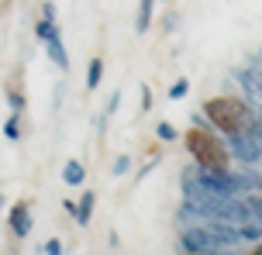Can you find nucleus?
<instances>
[{"label": "nucleus", "mask_w": 262, "mask_h": 255, "mask_svg": "<svg viewBox=\"0 0 262 255\" xmlns=\"http://www.w3.org/2000/svg\"><path fill=\"white\" fill-rule=\"evenodd\" d=\"M93 207H97V193H93V190H86V193L76 200V214H73L79 228H86V224L93 221Z\"/></svg>", "instance_id": "423d86ee"}, {"label": "nucleus", "mask_w": 262, "mask_h": 255, "mask_svg": "<svg viewBox=\"0 0 262 255\" xmlns=\"http://www.w3.org/2000/svg\"><path fill=\"white\" fill-rule=\"evenodd\" d=\"M4 138H7V142H21V114L11 110V118L4 121Z\"/></svg>", "instance_id": "9d476101"}, {"label": "nucleus", "mask_w": 262, "mask_h": 255, "mask_svg": "<svg viewBox=\"0 0 262 255\" xmlns=\"http://www.w3.org/2000/svg\"><path fill=\"white\" fill-rule=\"evenodd\" d=\"M176 25H180V17H176V14H169V17L162 21V31H176Z\"/></svg>", "instance_id": "aec40b11"}, {"label": "nucleus", "mask_w": 262, "mask_h": 255, "mask_svg": "<svg viewBox=\"0 0 262 255\" xmlns=\"http://www.w3.org/2000/svg\"><path fill=\"white\" fill-rule=\"evenodd\" d=\"M83 179H86L83 162H79V159H69L62 166V183H66V187H83Z\"/></svg>", "instance_id": "6e6552de"}, {"label": "nucleus", "mask_w": 262, "mask_h": 255, "mask_svg": "<svg viewBox=\"0 0 262 255\" xmlns=\"http://www.w3.org/2000/svg\"><path fill=\"white\" fill-rule=\"evenodd\" d=\"M7 107H11L14 114H25V110H28V97L11 86V90H7Z\"/></svg>", "instance_id": "9b49d317"}, {"label": "nucleus", "mask_w": 262, "mask_h": 255, "mask_svg": "<svg viewBox=\"0 0 262 255\" xmlns=\"http://www.w3.org/2000/svg\"><path fill=\"white\" fill-rule=\"evenodd\" d=\"M156 162H159V155H152V159H148V162H145V166H142V169H138V173H135V183H142V179H145V176H148V173H152V169H156Z\"/></svg>", "instance_id": "2eb2a0df"}, {"label": "nucleus", "mask_w": 262, "mask_h": 255, "mask_svg": "<svg viewBox=\"0 0 262 255\" xmlns=\"http://www.w3.org/2000/svg\"><path fill=\"white\" fill-rule=\"evenodd\" d=\"M128 169H131V155H118L111 166V176H128Z\"/></svg>", "instance_id": "4468645a"}, {"label": "nucleus", "mask_w": 262, "mask_h": 255, "mask_svg": "<svg viewBox=\"0 0 262 255\" xmlns=\"http://www.w3.org/2000/svg\"><path fill=\"white\" fill-rule=\"evenodd\" d=\"M121 107V94H118V90H114V94H111V100H107V110H104V114H107V118H111V114H114V110H118Z\"/></svg>", "instance_id": "a211bd4d"}, {"label": "nucleus", "mask_w": 262, "mask_h": 255, "mask_svg": "<svg viewBox=\"0 0 262 255\" xmlns=\"http://www.w3.org/2000/svg\"><path fill=\"white\" fill-rule=\"evenodd\" d=\"M204 114H207V121L214 124L217 134H238V131H249L262 110L249 107V100H238V97H210L204 104Z\"/></svg>", "instance_id": "f257e3e1"}, {"label": "nucleus", "mask_w": 262, "mask_h": 255, "mask_svg": "<svg viewBox=\"0 0 262 255\" xmlns=\"http://www.w3.org/2000/svg\"><path fill=\"white\" fill-rule=\"evenodd\" d=\"M152 110V86H142V114Z\"/></svg>", "instance_id": "f3484780"}, {"label": "nucleus", "mask_w": 262, "mask_h": 255, "mask_svg": "<svg viewBox=\"0 0 262 255\" xmlns=\"http://www.w3.org/2000/svg\"><path fill=\"white\" fill-rule=\"evenodd\" d=\"M41 252L45 255H62V242H59V238H49V242L41 245Z\"/></svg>", "instance_id": "dca6fc26"}, {"label": "nucleus", "mask_w": 262, "mask_h": 255, "mask_svg": "<svg viewBox=\"0 0 262 255\" xmlns=\"http://www.w3.org/2000/svg\"><path fill=\"white\" fill-rule=\"evenodd\" d=\"M35 35H38V41L45 45V55H49V62H52L55 69H69V52H66L62 45V35H59V25L55 21H49V17H41L38 28H35Z\"/></svg>", "instance_id": "7ed1b4c3"}, {"label": "nucleus", "mask_w": 262, "mask_h": 255, "mask_svg": "<svg viewBox=\"0 0 262 255\" xmlns=\"http://www.w3.org/2000/svg\"><path fill=\"white\" fill-rule=\"evenodd\" d=\"M156 138L169 145V142H176V138H180V131H176V124H169V121H159V124H156Z\"/></svg>", "instance_id": "f8f14e48"}, {"label": "nucleus", "mask_w": 262, "mask_h": 255, "mask_svg": "<svg viewBox=\"0 0 262 255\" xmlns=\"http://www.w3.org/2000/svg\"><path fill=\"white\" fill-rule=\"evenodd\" d=\"M41 17L55 21V4H52V0H45V4H41Z\"/></svg>", "instance_id": "6ab92c4d"}, {"label": "nucleus", "mask_w": 262, "mask_h": 255, "mask_svg": "<svg viewBox=\"0 0 262 255\" xmlns=\"http://www.w3.org/2000/svg\"><path fill=\"white\" fill-rule=\"evenodd\" d=\"M252 255H262V245H259V248H255V252H252Z\"/></svg>", "instance_id": "4be33fe9"}, {"label": "nucleus", "mask_w": 262, "mask_h": 255, "mask_svg": "<svg viewBox=\"0 0 262 255\" xmlns=\"http://www.w3.org/2000/svg\"><path fill=\"white\" fill-rule=\"evenodd\" d=\"M224 145H228V152H231V159H238L242 166H255V162H262V142L252 131L224 134Z\"/></svg>", "instance_id": "20e7f679"}, {"label": "nucleus", "mask_w": 262, "mask_h": 255, "mask_svg": "<svg viewBox=\"0 0 262 255\" xmlns=\"http://www.w3.org/2000/svg\"><path fill=\"white\" fill-rule=\"evenodd\" d=\"M152 14H156V0H138V14H135V35H148V28H152Z\"/></svg>", "instance_id": "0eeeda50"}, {"label": "nucleus", "mask_w": 262, "mask_h": 255, "mask_svg": "<svg viewBox=\"0 0 262 255\" xmlns=\"http://www.w3.org/2000/svg\"><path fill=\"white\" fill-rule=\"evenodd\" d=\"M166 4H169V0H166Z\"/></svg>", "instance_id": "b1692460"}, {"label": "nucleus", "mask_w": 262, "mask_h": 255, "mask_svg": "<svg viewBox=\"0 0 262 255\" xmlns=\"http://www.w3.org/2000/svg\"><path fill=\"white\" fill-rule=\"evenodd\" d=\"M186 94H190V80H186V76H183V80H176L169 86V100H183Z\"/></svg>", "instance_id": "ddd939ff"}, {"label": "nucleus", "mask_w": 262, "mask_h": 255, "mask_svg": "<svg viewBox=\"0 0 262 255\" xmlns=\"http://www.w3.org/2000/svg\"><path fill=\"white\" fill-rule=\"evenodd\" d=\"M183 255H196V252H183Z\"/></svg>", "instance_id": "5701e85b"}, {"label": "nucleus", "mask_w": 262, "mask_h": 255, "mask_svg": "<svg viewBox=\"0 0 262 255\" xmlns=\"http://www.w3.org/2000/svg\"><path fill=\"white\" fill-rule=\"evenodd\" d=\"M0 217H7V207H4V193H0Z\"/></svg>", "instance_id": "412c9836"}, {"label": "nucleus", "mask_w": 262, "mask_h": 255, "mask_svg": "<svg viewBox=\"0 0 262 255\" xmlns=\"http://www.w3.org/2000/svg\"><path fill=\"white\" fill-rule=\"evenodd\" d=\"M100 80H104V59L97 55V59H90V66H86V90H97Z\"/></svg>", "instance_id": "1a4fd4ad"}, {"label": "nucleus", "mask_w": 262, "mask_h": 255, "mask_svg": "<svg viewBox=\"0 0 262 255\" xmlns=\"http://www.w3.org/2000/svg\"><path fill=\"white\" fill-rule=\"evenodd\" d=\"M186 152L193 155V162L200 169H214V173L228 169V162H231V152L217 138L214 128H193V131H186Z\"/></svg>", "instance_id": "f03ea898"}, {"label": "nucleus", "mask_w": 262, "mask_h": 255, "mask_svg": "<svg viewBox=\"0 0 262 255\" xmlns=\"http://www.w3.org/2000/svg\"><path fill=\"white\" fill-rule=\"evenodd\" d=\"M7 228H11V235L21 238V242L31 235V228H35V214H31V203L28 200H17L11 211H7Z\"/></svg>", "instance_id": "39448f33"}]
</instances>
